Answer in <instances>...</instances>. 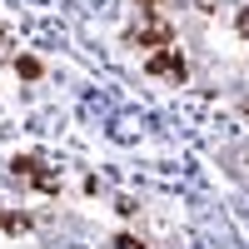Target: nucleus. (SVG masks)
<instances>
[{
  "label": "nucleus",
  "mask_w": 249,
  "mask_h": 249,
  "mask_svg": "<svg viewBox=\"0 0 249 249\" xmlns=\"http://www.w3.org/2000/svg\"><path fill=\"white\" fill-rule=\"evenodd\" d=\"M35 219L30 214H15V210H0V234H30Z\"/></svg>",
  "instance_id": "nucleus-3"
},
{
  "label": "nucleus",
  "mask_w": 249,
  "mask_h": 249,
  "mask_svg": "<svg viewBox=\"0 0 249 249\" xmlns=\"http://www.w3.org/2000/svg\"><path fill=\"white\" fill-rule=\"evenodd\" d=\"M234 30L249 40V5H244V10H234Z\"/></svg>",
  "instance_id": "nucleus-7"
},
{
  "label": "nucleus",
  "mask_w": 249,
  "mask_h": 249,
  "mask_svg": "<svg viewBox=\"0 0 249 249\" xmlns=\"http://www.w3.org/2000/svg\"><path fill=\"white\" fill-rule=\"evenodd\" d=\"M40 170H45V164H40V155H15V160H10V175H15V179H25V184H30Z\"/></svg>",
  "instance_id": "nucleus-4"
},
{
  "label": "nucleus",
  "mask_w": 249,
  "mask_h": 249,
  "mask_svg": "<svg viewBox=\"0 0 249 249\" xmlns=\"http://www.w3.org/2000/svg\"><path fill=\"white\" fill-rule=\"evenodd\" d=\"M15 75H20V80H40V75H45V65H40L35 55H20V60H15Z\"/></svg>",
  "instance_id": "nucleus-5"
},
{
  "label": "nucleus",
  "mask_w": 249,
  "mask_h": 249,
  "mask_svg": "<svg viewBox=\"0 0 249 249\" xmlns=\"http://www.w3.org/2000/svg\"><path fill=\"white\" fill-rule=\"evenodd\" d=\"M155 5H160V0H135V10H140V15H155Z\"/></svg>",
  "instance_id": "nucleus-8"
},
{
  "label": "nucleus",
  "mask_w": 249,
  "mask_h": 249,
  "mask_svg": "<svg viewBox=\"0 0 249 249\" xmlns=\"http://www.w3.org/2000/svg\"><path fill=\"white\" fill-rule=\"evenodd\" d=\"M144 75H170L175 85H184V80H190V65H184V55L170 45V50H155L150 60H144Z\"/></svg>",
  "instance_id": "nucleus-2"
},
{
  "label": "nucleus",
  "mask_w": 249,
  "mask_h": 249,
  "mask_svg": "<svg viewBox=\"0 0 249 249\" xmlns=\"http://www.w3.org/2000/svg\"><path fill=\"white\" fill-rule=\"evenodd\" d=\"M124 45H140V50H170V45H175V25H170L160 10H155V15H140L135 25L124 30Z\"/></svg>",
  "instance_id": "nucleus-1"
},
{
  "label": "nucleus",
  "mask_w": 249,
  "mask_h": 249,
  "mask_svg": "<svg viewBox=\"0 0 249 249\" xmlns=\"http://www.w3.org/2000/svg\"><path fill=\"white\" fill-rule=\"evenodd\" d=\"M0 40H5V25H0Z\"/></svg>",
  "instance_id": "nucleus-10"
},
{
  "label": "nucleus",
  "mask_w": 249,
  "mask_h": 249,
  "mask_svg": "<svg viewBox=\"0 0 249 249\" xmlns=\"http://www.w3.org/2000/svg\"><path fill=\"white\" fill-rule=\"evenodd\" d=\"M110 249H144V239H135V234H115Z\"/></svg>",
  "instance_id": "nucleus-6"
},
{
  "label": "nucleus",
  "mask_w": 249,
  "mask_h": 249,
  "mask_svg": "<svg viewBox=\"0 0 249 249\" xmlns=\"http://www.w3.org/2000/svg\"><path fill=\"white\" fill-rule=\"evenodd\" d=\"M239 115H244V120H249V100H239Z\"/></svg>",
  "instance_id": "nucleus-9"
}]
</instances>
